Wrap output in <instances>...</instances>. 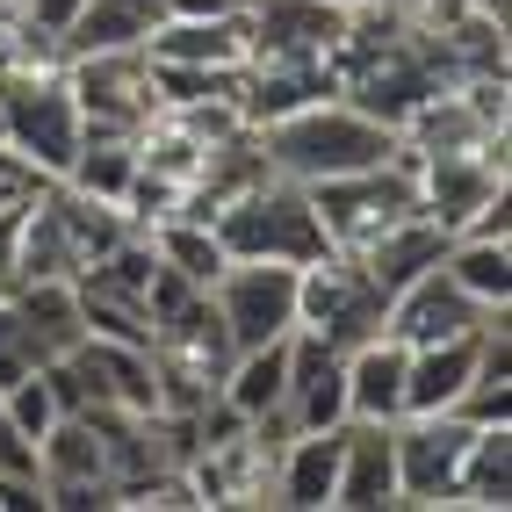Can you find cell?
<instances>
[{
	"label": "cell",
	"instance_id": "6da1fadb",
	"mask_svg": "<svg viewBox=\"0 0 512 512\" xmlns=\"http://www.w3.org/2000/svg\"><path fill=\"white\" fill-rule=\"evenodd\" d=\"M260 152L275 174L289 181H332V174H361V166H383L397 152V130L375 123L368 109H354L347 94H325L311 109H289L275 123H260Z\"/></svg>",
	"mask_w": 512,
	"mask_h": 512
},
{
	"label": "cell",
	"instance_id": "7a4b0ae2",
	"mask_svg": "<svg viewBox=\"0 0 512 512\" xmlns=\"http://www.w3.org/2000/svg\"><path fill=\"white\" fill-rule=\"evenodd\" d=\"M210 231H217L224 260H282V267H311V260L339 253L332 238H325V224H318L311 188L289 181V174H267V181H253L246 195H231Z\"/></svg>",
	"mask_w": 512,
	"mask_h": 512
},
{
	"label": "cell",
	"instance_id": "3957f363",
	"mask_svg": "<svg viewBox=\"0 0 512 512\" xmlns=\"http://www.w3.org/2000/svg\"><path fill=\"white\" fill-rule=\"evenodd\" d=\"M87 138V116H80V94L65 80V65H15L0 80V145L22 152L44 181H58L73 166Z\"/></svg>",
	"mask_w": 512,
	"mask_h": 512
},
{
	"label": "cell",
	"instance_id": "277c9868",
	"mask_svg": "<svg viewBox=\"0 0 512 512\" xmlns=\"http://www.w3.org/2000/svg\"><path fill=\"white\" fill-rule=\"evenodd\" d=\"M311 202H318V224H325V238H332L339 253H354V246H368L383 224L412 217V210H419V181H412V152H404V138H397V152H390L383 166L311 181Z\"/></svg>",
	"mask_w": 512,
	"mask_h": 512
},
{
	"label": "cell",
	"instance_id": "5b68a950",
	"mask_svg": "<svg viewBox=\"0 0 512 512\" xmlns=\"http://www.w3.org/2000/svg\"><path fill=\"white\" fill-rule=\"evenodd\" d=\"M383 311H390V296L368 282V267L354 253H325L311 267H296V325L303 332H318L325 347H361V339L383 332Z\"/></svg>",
	"mask_w": 512,
	"mask_h": 512
},
{
	"label": "cell",
	"instance_id": "8992f818",
	"mask_svg": "<svg viewBox=\"0 0 512 512\" xmlns=\"http://www.w3.org/2000/svg\"><path fill=\"white\" fill-rule=\"evenodd\" d=\"M404 152H412V145H404ZM412 181H419V210H426L440 231H462L498 188H512L505 138L462 145V152H412Z\"/></svg>",
	"mask_w": 512,
	"mask_h": 512
},
{
	"label": "cell",
	"instance_id": "52a82bcc",
	"mask_svg": "<svg viewBox=\"0 0 512 512\" xmlns=\"http://www.w3.org/2000/svg\"><path fill=\"white\" fill-rule=\"evenodd\" d=\"M65 80H73V94H80L87 130H123V138H138V130L159 116V87H152V58H145V44L65 58Z\"/></svg>",
	"mask_w": 512,
	"mask_h": 512
},
{
	"label": "cell",
	"instance_id": "ba28073f",
	"mask_svg": "<svg viewBox=\"0 0 512 512\" xmlns=\"http://www.w3.org/2000/svg\"><path fill=\"white\" fill-rule=\"evenodd\" d=\"M210 303L231 332V347H267V339L296 332V267L282 260H224L210 282Z\"/></svg>",
	"mask_w": 512,
	"mask_h": 512
},
{
	"label": "cell",
	"instance_id": "9c48e42d",
	"mask_svg": "<svg viewBox=\"0 0 512 512\" xmlns=\"http://www.w3.org/2000/svg\"><path fill=\"white\" fill-rule=\"evenodd\" d=\"M390 440H397V505H426V512L455 505V476L476 426L455 412H426V419H397Z\"/></svg>",
	"mask_w": 512,
	"mask_h": 512
},
{
	"label": "cell",
	"instance_id": "30bf717a",
	"mask_svg": "<svg viewBox=\"0 0 512 512\" xmlns=\"http://www.w3.org/2000/svg\"><path fill=\"white\" fill-rule=\"evenodd\" d=\"M347 37V8L332 0H246V65H332Z\"/></svg>",
	"mask_w": 512,
	"mask_h": 512
},
{
	"label": "cell",
	"instance_id": "8fae6325",
	"mask_svg": "<svg viewBox=\"0 0 512 512\" xmlns=\"http://www.w3.org/2000/svg\"><path fill=\"white\" fill-rule=\"evenodd\" d=\"M484 318H491V311L448 275V267H426L419 282H404V289L390 296L383 332L404 339V347H433V339H462V332H476Z\"/></svg>",
	"mask_w": 512,
	"mask_h": 512
},
{
	"label": "cell",
	"instance_id": "7c38bea8",
	"mask_svg": "<svg viewBox=\"0 0 512 512\" xmlns=\"http://www.w3.org/2000/svg\"><path fill=\"white\" fill-rule=\"evenodd\" d=\"M282 419L296 433L318 426H347V354L325 347L318 332H289V390H282Z\"/></svg>",
	"mask_w": 512,
	"mask_h": 512
},
{
	"label": "cell",
	"instance_id": "4fadbf2b",
	"mask_svg": "<svg viewBox=\"0 0 512 512\" xmlns=\"http://www.w3.org/2000/svg\"><path fill=\"white\" fill-rule=\"evenodd\" d=\"M65 361H73V375L87 383V404H116V412H159V368H152V347L80 332V347H65Z\"/></svg>",
	"mask_w": 512,
	"mask_h": 512
},
{
	"label": "cell",
	"instance_id": "5bb4252c",
	"mask_svg": "<svg viewBox=\"0 0 512 512\" xmlns=\"http://www.w3.org/2000/svg\"><path fill=\"white\" fill-rule=\"evenodd\" d=\"M332 505L339 512H383L397 505V440L375 419L339 426V476H332Z\"/></svg>",
	"mask_w": 512,
	"mask_h": 512
},
{
	"label": "cell",
	"instance_id": "9a60e30c",
	"mask_svg": "<svg viewBox=\"0 0 512 512\" xmlns=\"http://www.w3.org/2000/svg\"><path fill=\"white\" fill-rule=\"evenodd\" d=\"M448 238H455V231H440L426 210H412V217L383 224V231L368 238V246H354V260L368 267V282L383 289V296H397L404 282H419L426 267H440V260H448Z\"/></svg>",
	"mask_w": 512,
	"mask_h": 512
},
{
	"label": "cell",
	"instance_id": "2e32d148",
	"mask_svg": "<svg viewBox=\"0 0 512 512\" xmlns=\"http://www.w3.org/2000/svg\"><path fill=\"white\" fill-rule=\"evenodd\" d=\"M145 58L159 65H210V73H246V8L238 15H210V22H181V15H159V29L145 37Z\"/></svg>",
	"mask_w": 512,
	"mask_h": 512
},
{
	"label": "cell",
	"instance_id": "e0dca14e",
	"mask_svg": "<svg viewBox=\"0 0 512 512\" xmlns=\"http://www.w3.org/2000/svg\"><path fill=\"white\" fill-rule=\"evenodd\" d=\"M476 354H484V325L462 332V339H433V347H412L404 361V419H426V412H455V397L469 390Z\"/></svg>",
	"mask_w": 512,
	"mask_h": 512
},
{
	"label": "cell",
	"instance_id": "ac0fdd59",
	"mask_svg": "<svg viewBox=\"0 0 512 512\" xmlns=\"http://www.w3.org/2000/svg\"><path fill=\"white\" fill-rule=\"evenodd\" d=\"M404 361H412V347L390 332L347 347V419H375V426L404 419Z\"/></svg>",
	"mask_w": 512,
	"mask_h": 512
},
{
	"label": "cell",
	"instance_id": "d6986e66",
	"mask_svg": "<svg viewBox=\"0 0 512 512\" xmlns=\"http://www.w3.org/2000/svg\"><path fill=\"white\" fill-rule=\"evenodd\" d=\"M37 469H44V498L51 491H109V455H101V433L87 426V412H65L37 440ZM109 505H116V491H109Z\"/></svg>",
	"mask_w": 512,
	"mask_h": 512
},
{
	"label": "cell",
	"instance_id": "ffe728a7",
	"mask_svg": "<svg viewBox=\"0 0 512 512\" xmlns=\"http://www.w3.org/2000/svg\"><path fill=\"white\" fill-rule=\"evenodd\" d=\"M332 476H339V426L289 433L275 455V505H289V512L332 505Z\"/></svg>",
	"mask_w": 512,
	"mask_h": 512
},
{
	"label": "cell",
	"instance_id": "44dd1931",
	"mask_svg": "<svg viewBox=\"0 0 512 512\" xmlns=\"http://www.w3.org/2000/svg\"><path fill=\"white\" fill-rule=\"evenodd\" d=\"M8 303H15V318H22V339H29L44 361L65 354V347H80L87 318H80V289L65 282V275H51V282H15Z\"/></svg>",
	"mask_w": 512,
	"mask_h": 512
},
{
	"label": "cell",
	"instance_id": "7402d4cb",
	"mask_svg": "<svg viewBox=\"0 0 512 512\" xmlns=\"http://www.w3.org/2000/svg\"><path fill=\"white\" fill-rule=\"evenodd\" d=\"M159 29V8L152 0H87V8L65 22V58H87V51H130V44H145Z\"/></svg>",
	"mask_w": 512,
	"mask_h": 512
},
{
	"label": "cell",
	"instance_id": "603a6c76",
	"mask_svg": "<svg viewBox=\"0 0 512 512\" xmlns=\"http://www.w3.org/2000/svg\"><path fill=\"white\" fill-rule=\"evenodd\" d=\"M455 505H469V512H505L512 505V419L476 426L469 455H462V476H455Z\"/></svg>",
	"mask_w": 512,
	"mask_h": 512
},
{
	"label": "cell",
	"instance_id": "cb8c5ba5",
	"mask_svg": "<svg viewBox=\"0 0 512 512\" xmlns=\"http://www.w3.org/2000/svg\"><path fill=\"white\" fill-rule=\"evenodd\" d=\"M217 390H224L246 419L282 412V390H289V332H282V339H267V347H238Z\"/></svg>",
	"mask_w": 512,
	"mask_h": 512
},
{
	"label": "cell",
	"instance_id": "d4e9b609",
	"mask_svg": "<svg viewBox=\"0 0 512 512\" xmlns=\"http://www.w3.org/2000/svg\"><path fill=\"white\" fill-rule=\"evenodd\" d=\"M448 275L484 303V311H512V238H448Z\"/></svg>",
	"mask_w": 512,
	"mask_h": 512
},
{
	"label": "cell",
	"instance_id": "484cf974",
	"mask_svg": "<svg viewBox=\"0 0 512 512\" xmlns=\"http://www.w3.org/2000/svg\"><path fill=\"white\" fill-rule=\"evenodd\" d=\"M145 238H152V253H159L166 267H181L195 289H210V282L224 275V246H217L210 224H195V217H159V224H145Z\"/></svg>",
	"mask_w": 512,
	"mask_h": 512
},
{
	"label": "cell",
	"instance_id": "4316f807",
	"mask_svg": "<svg viewBox=\"0 0 512 512\" xmlns=\"http://www.w3.org/2000/svg\"><path fill=\"white\" fill-rule=\"evenodd\" d=\"M0 412H8V426H15V433H29V440H44V433L65 419V412H58V397H51V383H44V368L0 390Z\"/></svg>",
	"mask_w": 512,
	"mask_h": 512
},
{
	"label": "cell",
	"instance_id": "83f0119b",
	"mask_svg": "<svg viewBox=\"0 0 512 512\" xmlns=\"http://www.w3.org/2000/svg\"><path fill=\"white\" fill-rule=\"evenodd\" d=\"M37 188H44V174H37V166H29L22 152L0 145V210H8V202H29Z\"/></svg>",
	"mask_w": 512,
	"mask_h": 512
},
{
	"label": "cell",
	"instance_id": "f1b7e54d",
	"mask_svg": "<svg viewBox=\"0 0 512 512\" xmlns=\"http://www.w3.org/2000/svg\"><path fill=\"white\" fill-rule=\"evenodd\" d=\"M455 238H512V188H498L491 202H484V210H476Z\"/></svg>",
	"mask_w": 512,
	"mask_h": 512
},
{
	"label": "cell",
	"instance_id": "f546056e",
	"mask_svg": "<svg viewBox=\"0 0 512 512\" xmlns=\"http://www.w3.org/2000/svg\"><path fill=\"white\" fill-rule=\"evenodd\" d=\"M8 8H22V15L37 22V29H51V37H65V22H73V15L87 8V0H8Z\"/></svg>",
	"mask_w": 512,
	"mask_h": 512
},
{
	"label": "cell",
	"instance_id": "4dcf8cb0",
	"mask_svg": "<svg viewBox=\"0 0 512 512\" xmlns=\"http://www.w3.org/2000/svg\"><path fill=\"white\" fill-rule=\"evenodd\" d=\"M15 253H22V202L0 210V296L15 289Z\"/></svg>",
	"mask_w": 512,
	"mask_h": 512
},
{
	"label": "cell",
	"instance_id": "1f68e13d",
	"mask_svg": "<svg viewBox=\"0 0 512 512\" xmlns=\"http://www.w3.org/2000/svg\"><path fill=\"white\" fill-rule=\"evenodd\" d=\"M37 368H44V354H37V347H0V390L22 383V375H37Z\"/></svg>",
	"mask_w": 512,
	"mask_h": 512
},
{
	"label": "cell",
	"instance_id": "d6a6232c",
	"mask_svg": "<svg viewBox=\"0 0 512 512\" xmlns=\"http://www.w3.org/2000/svg\"><path fill=\"white\" fill-rule=\"evenodd\" d=\"M332 8H361V0H332Z\"/></svg>",
	"mask_w": 512,
	"mask_h": 512
}]
</instances>
